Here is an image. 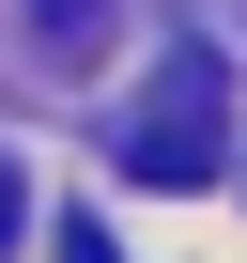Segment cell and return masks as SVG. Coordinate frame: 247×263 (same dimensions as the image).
Returning <instances> with one entry per match:
<instances>
[{"mask_svg":"<svg viewBox=\"0 0 247 263\" xmlns=\"http://www.w3.org/2000/svg\"><path fill=\"white\" fill-rule=\"evenodd\" d=\"M216 155H232V62L216 47H170L155 93L123 108V171H139V186H201Z\"/></svg>","mask_w":247,"mask_h":263,"instance_id":"obj_1","label":"cell"},{"mask_svg":"<svg viewBox=\"0 0 247 263\" xmlns=\"http://www.w3.org/2000/svg\"><path fill=\"white\" fill-rule=\"evenodd\" d=\"M62 263H123V248H108V232H93V217H77V232H62Z\"/></svg>","mask_w":247,"mask_h":263,"instance_id":"obj_3","label":"cell"},{"mask_svg":"<svg viewBox=\"0 0 247 263\" xmlns=\"http://www.w3.org/2000/svg\"><path fill=\"white\" fill-rule=\"evenodd\" d=\"M0 248H16V171H0Z\"/></svg>","mask_w":247,"mask_h":263,"instance_id":"obj_4","label":"cell"},{"mask_svg":"<svg viewBox=\"0 0 247 263\" xmlns=\"http://www.w3.org/2000/svg\"><path fill=\"white\" fill-rule=\"evenodd\" d=\"M31 16H47V47H62V62H77V47H93V31H108V0H31Z\"/></svg>","mask_w":247,"mask_h":263,"instance_id":"obj_2","label":"cell"}]
</instances>
